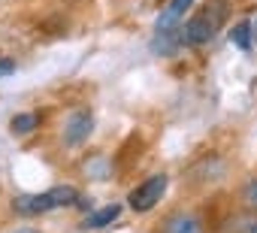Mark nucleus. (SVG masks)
Instances as JSON below:
<instances>
[{
    "instance_id": "nucleus-1",
    "label": "nucleus",
    "mask_w": 257,
    "mask_h": 233,
    "mask_svg": "<svg viewBox=\"0 0 257 233\" xmlns=\"http://www.w3.org/2000/svg\"><path fill=\"white\" fill-rule=\"evenodd\" d=\"M227 19H230V4L227 0H209L206 7H200L185 22V28H182L185 46H206V43H212Z\"/></svg>"
},
{
    "instance_id": "nucleus-2",
    "label": "nucleus",
    "mask_w": 257,
    "mask_h": 233,
    "mask_svg": "<svg viewBox=\"0 0 257 233\" xmlns=\"http://www.w3.org/2000/svg\"><path fill=\"white\" fill-rule=\"evenodd\" d=\"M76 197H79V191L73 185H55L49 191H40V194H19L13 200V212H19V215H43V212H52V209L73 206Z\"/></svg>"
},
{
    "instance_id": "nucleus-3",
    "label": "nucleus",
    "mask_w": 257,
    "mask_h": 233,
    "mask_svg": "<svg viewBox=\"0 0 257 233\" xmlns=\"http://www.w3.org/2000/svg\"><path fill=\"white\" fill-rule=\"evenodd\" d=\"M167 188H170V176H167V173L149 176L146 182H140V185L131 191L127 203H131V209H134V212H140V215H143V212H152V209L164 200Z\"/></svg>"
},
{
    "instance_id": "nucleus-4",
    "label": "nucleus",
    "mask_w": 257,
    "mask_h": 233,
    "mask_svg": "<svg viewBox=\"0 0 257 233\" xmlns=\"http://www.w3.org/2000/svg\"><path fill=\"white\" fill-rule=\"evenodd\" d=\"M94 112L91 109H73L67 115V122H64V131H61V143L64 149H79L91 140L94 134Z\"/></svg>"
},
{
    "instance_id": "nucleus-5",
    "label": "nucleus",
    "mask_w": 257,
    "mask_h": 233,
    "mask_svg": "<svg viewBox=\"0 0 257 233\" xmlns=\"http://www.w3.org/2000/svg\"><path fill=\"white\" fill-rule=\"evenodd\" d=\"M185 49V37H182V28H170V31H155V40H152V52L158 58H173Z\"/></svg>"
},
{
    "instance_id": "nucleus-6",
    "label": "nucleus",
    "mask_w": 257,
    "mask_h": 233,
    "mask_svg": "<svg viewBox=\"0 0 257 233\" xmlns=\"http://www.w3.org/2000/svg\"><path fill=\"white\" fill-rule=\"evenodd\" d=\"M194 7V0H170L167 10L158 16L155 22V31H170V28H179V22L188 16V10Z\"/></svg>"
},
{
    "instance_id": "nucleus-7",
    "label": "nucleus",
    "mask_w": 257,
    "mask_h": 233,
    "mask_svg": "<svg viewBox=\"0 0 257 233\" xmlns=\"http://www.w3.org/2000/svg\"><path fill=\"white\" fill-rule=\"evenodd\" d=\"M121 212H124V206H121V203H109V206L91 209V212L85 215L82 227H85V230H103V227H109L115 218H121Z\"/></svg>"
},
{
    "instance_id": "nucleus-8",
    "label": "nucleus",
    "mask_w": 257,
    "mask_h": 233,
    "mask_svg": "<svg viewBox=\"0 0 257 233\" xmlns=\"http://www.w3.org/2000/svg\"><path fill=\"white\" fill-rule=\"evenodd\" d=\"M161 233H203V224L194 212H176L161 224Z\"/></svg>"
},
{
    "instance_id": "nucleus-9",
    "label": "nucleus",
    "mask_w": 257,
    "mask_h": 233,
    "mask_svg": "<svg viewBox=\"0 0 257 233\" xmlns=\"http://www.w3.org/2000/svg\"><path fill=\"white\" fill-rule=\"evenodd\" d=\"M43 122V112H16L13 122H10V131L16 137H31Z\"/></svg>"
},
{
    "instance_id": "nucleus-10",
    "label": "nucleus",
    "mask_w": 257,
    "mask_h": 233,
    "mask_svg": "<svg viewBox=\"0 0 257 233\" xmlns=\"http://www.w3.org/2000/svg\"><path fill=\"white\" fill-rule=\"evenodd\" d=\"M82 173H85L88 179H94V182H103V179L112 176V161H109L106 155H94V158H88V161L82 164Z\"/></svg>"
},
{
    "instance_id": "nucleus-11",
    "label": "nucleus",
    "mask_w": 257,
    "mask_h": 233,
    "mask_svg": "<svg viewBox=\"0 0 257 233\" xmlns=\"http://www.w3.org/2000/svg\"><path fill=\"white\" fill-rule=\"evenodd\" d=\"M224 233H257V212L251 215H233L224 224Z\"/></svg>"
},
{
    "instance_id": "nucleus-12",
    "label": "nucleus",
    "mask_w": 257,
    "mask_h": 233,
    "mask_svg": "<svg viewBox=\"0 0 257 233\" xmlns=\"http://www.w3.org/2000/svg\"><path fill=\"white\" fill-rule=\"evenodd\" d=\"M230 43H233L239 52H251V46H254V37H251V22H239V25L230 31Z\"/></svg>"
},
{
    "instance_id": "nucleus-13",
    "label": "nucleus",
    "mask_w": 257,
    "mask_h": 233,
    "mask_svg": "<svg viewBox=\"0 0 257 233\" xmlns=\"http://www.w3.org/2000/svg\"><path fill=\"white\" fill-rule=\"evenodd\" d=\"M242 203H245L251 212H257V179H251V182L242 188Z\"/></svg>"
},
{
    "instance_id": "nucleus-14",
    "label": "nucleus",
    "mask_w": 257,
    "mask_h": 233,
    "mask_svg": "<svg viewBox=\"0 0 257 233\" xmlns=\"http://www.w3.org/2000/svg\"><path fill=\"white\" fill-rule=\"evenodd\" d=\"M13 73H16V61L0 55V79H7V76H13Z\"/></svg>"
},
{
    "instance_id": "nucleus-15",
    "label": "nucleus",
    "mask_w": 257,
    "mask_h": 233,
    "mask_svg": "<svg viewBox=\"0 0 257 233\" xmlns=\"http://www.w3.org/2000/svg\"><path fill=\"white\" fill-rule=\"evenodd\" d=\"M13 233H43V230H37V227H19V230H13Z\"/></svg>"
},
{
    "instance_id": "nucleus-16",
    "label": "nucleus",
    "mask_w": 257,
    "mask_h": 233,
    "mask_svg": "<svg viewBox=\"0 0 257 233\" xmlns=\"http://www.w3.org/2000/svg\"><path fill=\"white\" fill-rule=\"evenodd\" d=\"M251 37H254V40H257V19H254V22H251Z\"/></svg>"
}]
</instances>
